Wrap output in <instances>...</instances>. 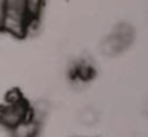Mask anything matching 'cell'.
Masks as SVG:
<instances>
[{
	"label": "cell",
	"mask_w": 148,
	"mask_h": 137,
	"mask_svg": "<svg viewBox=\"0 0 148 137\" xmlns=\"http://www.w3.org/2000/svg\"><path fill=\"white\" fill-rule=\"evenodd\" d=\"M38 130H39V121L36 120V116H32L25 121L19 123L10 132L13 137H36Z\"/></svg>",
	"instance_id": "3957f363"
},
{
	"label": "cell",
	"mask_w": 148,
	"mask_h": 137,
	"mask_svg": "<svg viewBox=\"0 0 148 137\" xmlns=\"http://www.w3.org/2000/svg\"><path fill=\"white\" fill-rule=\"evenodd\" d=\"M134 37L135 33L132 26H130L128 23H121L101 42L99 50L106 57H115L131 46Z\"/></svg>",
	"instance_id": "7a4b0ae2"
},
{
	"label": "cell",
	"mask_w": 148,
	"mask_h": 137,
	"mask_svg": "<svg viewBox=\"0 0 148 137\" xmlns=\"http://www.w3.org/2000/svg\"><path fill=\"white\" fill-rule=\"evenodd\" d=\"M97 119H98L97 113H95L92 109H89V107H86V109H84V110L81 111V120H82L85 124H92V123L97 121Z\"/></svg>",
	"instance_id": "277c9868"
},
{
	"label": "cell",
	"mask_w": 148,
	"mask_h": 137,
	"mask_svg": "<svg viewBox=\"0 0 148 137\" xmlns=\"http://www.w3.org/2000/svg\"><path fill=\"white\" fill-rule=\"evenodd\" d=\"M32 116H35L33 109L17 94L9 96L0 106V124L9 130Z\"/></svg>",
	"instance_id": "6da1fadb"
}]
</instances>
